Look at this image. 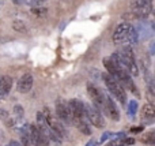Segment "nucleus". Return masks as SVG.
I'll list each match as a JSON object with an SVG mask.
<instances>
[{
  "label": "nucleus",
  "instance_id": "21",
  "mask_svg": "<svg viewBox=\"0 0 155 146\" xmlns=\"http://www.w3.org/2000/svg\"><path fill=\"white\" fill-rule=\"evenodd\" d=\"M0 117H3V119H7L8 115L7 112H5V109H0Z\"/></svg>",
  "mask_w": 155,
  "mask_h": 146
},
{
  "label": "nucleus",
  "instance_id": "12",
  "mask_svg": "<svg viewBox=\"0 0 155 146\" xmlns=\"http://www.w3.org/2000/svg\"><path fill=\"white\" fill-rule=\"evenodd\" d=\"M125 138L124 133H117L114 135V139H110L105 146H123V139Z\"/></svg>",
  "mask_w": 155,
  "mask_h": 146
},
{
  "label": "nucleus",
  "instance_id": "15",
  "mask_svg": "<svg viewBox=\"0 0 155 146\" xmlns=\"http://www.w3.org/2000/svg\"><path fill=\"white\" fill-rule=\"evenodd\" d=\"M136 111H137V101L136 100L129 101V104H128V116L129 117H135Z\"/></svg>",
  "mask_w": 155,
  "mask_h": 146
},
{
  "label": "nucleus",
  "instance_id": "4",
  "mask_svg": "<svg viewBox=\"0 0 155 146\" xmlns=\"http://www.w3.org/2000/svg\"><path fill=\"white\" fill-rule=\"evenodd\" d=\"M84 112H86V117L90 122V124H93L97 128H104L105 127V120L104 116L101 115V112L93 105H86L84 104Z\"/></svg>",
  "mask_w": 155,
  "mask_h": 146
},
{
  "label": "nucleus",
  "instance_id": "19",
  "mask_svg": "<svg viewBox=\"0 0 155 146\" xmlns=\"http://www.w3.org/2000/svg\"><path fill=\"white\" fill-rule=\"evenodd\" d=\"M134 144H135L134 138H124L123 139V146H129V145H134Z\"/></svg>",
  "mask_w": 155,
  "mask_h": 146
},
{
  "label": "nucleus",
  "instance_id": "23",
  "mask_svg": "<svg viewBox=\"0 0 155 146\" xmlns=\"http://www.w3.org/2000/svg\"><path fill=\"white\" fill-rule=\"evenodd\" d=\"M8 146H22L21 144H19V142H16V141H11L10 142V145Z\"/></svg>",
  "mask_w": 155,
  "mask_h": 146
},
{
  "label": "nucleus",
  "instance_id": "3",
  "mask_svg": "<svg viewBox=\"0 0 155 146\" xmlns=\"http://www.w3.org/2000/svg\"><path fill=\"white\" fill-rule=\"evenodd\" d=\"M56 115L60 122H63L64 124H72V114H71L70 105L63 98L56 101Z\"/></svg>",
  "mask_w": 155,
  "mask_h": 146
},
{
  "label": "nucleus",
  "instance_id": "16",
  "mask_svg": "<svg viewBox=\"0 0 155 146\" xmlns=\"http://www.w3.org/2000/svg\"><path fill=\"white\" fill-rule=\"evenodd\" d=\"M31 12H33V15H35V16H45L46 12H48V10L37 5V7H31Z\"/></svg>",
  "mask_w": 155,
  "mask_h": 146
},
{
  "label": "nucleus",
  "instance_id": "1",
  "mask_svg": "<svg viewBox=\"0 0 155 146\" xmlns=\"http://www.w3.org/2000/svg\"><path fill=\"white\" fill-rule=\"evenodd\" d=\"M139 36H137L136 27L131 25L129 22H123L114 30L113 34V42L116 45H131L137 42Z\"/></svg>",
  "mask_w": 155,
  "mask_h": 146
},
{
  "label": "nucleus",
  "instance_id": "18",
  "mask_svg": "<svg viewBox=\"0 0 155 146\" xmlns=\"http://www.w3.org/2000/svg\"><path fill=\"white\" fill-rule=\"evenodd\" d=\"M143 142H144V144L154 145L155 144V134H154V131H150V133H147V135L143 138Z\"/></svg>",
  "mask_w": 155,
  "mask_h": 146
},
{
  "label": "nucleus",
  "instance_id": "9",
  "mask_svg": "<svg viewBox=\"0 0 155 146\" xmlns=\"http://www.w3.org/2000/svg\"><path fill=\"white\" fill-rule=\"evenodd\" d=\"M12 87V79L11 76L4 75L0 76V96H7Z\"/></svg>",
  "mask_w": 155,
  "mask_h": 146
},
{
  "label": "nucleus",
  "instance_id": "5",
  "mask_svg": "<svg viewBox=\"0 0 155 146\" xmlns=\"http://www.w3.org/2000/svg\"><path fill=\"white\" fill-rule=\"evenodd\" d=\"M87 92H88V96H90L91 101H93V104L95 105V108L98 109V111L104 108L105 97H106V96L104 94V92H102L98 86H95L94 83H90V82L87 83Z\"/></svg>",
  "mask_w": 155,
  "mask_h": 146
},
{
  "label": "nucleus",
  "instance_id": "24",
  "mask_svg": "<svg viewBox=\"0 0 155 146\" xmlns=\"http://www.w3.org/2000/svg\"><path fill=\"white\" fill-rule=\"evenodd\" d=\"M7 146H8V145H7Z\"/></svg>",
  "mask_w": 155,
  "mask_h": 146
},
{
  "label": "nucleus",
  "instance_id": "17",
  "mask_svg": "<svg viewBox=\"0 0 155 146\" xmlns=\"http://www.w3.org/2000/svg\"><path fill=\"white\" fill-rule=\"evenodd\" d=\"M12 27H14V30H16V32H25V30H26V25H25V22L21 21V19L14 21L12 22Z\"/></svg>",
  "mask_w": 155,
  "mask_h": 146
},
{
  "label": "nucleus",
  "instance_id": "6",
  "mask_svg": "<svg viewBox=\"0 0 155 146\" xmlns=\"http://www.w3.org/2000/svg\"><path fill=\"white\" fill-rule=\"evenodd\" d=\"M71 109V114H72V120L78 119H86V112H84V104L80 100L72 98V100L68 103Z\"/></svg>",
  "mask_w": 155,
  "mask_h": 146
},
{
  "label": "nucleus",
  "instance_id": "14",
  "mask_svg": "<svg viewBox=\"0 0 155 146\" xmlns=\"http://www.w3.org/2000/svg\"><path fill=\"white\" fill-rule=\"evenodd\" d=\"M153 4V0H132L131 5L132 8H140V7H146V5H151Z\"/></svg>",
  "mask_w": 155,
  "mask_h": 146
},
{
  "label": "nucleus",
  "instance_id": "20",
  "mask_svg": "<svg viewBox=\"0 0 155 146\" xmlns=\"http://www.w3.org/2000/svg\"><path fill=\"white\" fill-rule=\"evenodd\" d=\"M113 137V134H110V133H105L104 135H102V138H101V144H104L105 141H106L107 138H112Z\"/></svg>",
  "mask_w": 155,
  "mask_h": 146
},
{
  "label": "nucleus",
  "instance_id": "22",
  "mask_svg": "<svg viewBox=\"0 0 155 146\" xmlns=\"http://www.w3.org/2000/svg\"><path fill=\"white\" fill-rule=\"evenodd\" d=\"M131 131L132 133H140V131H143V127L142 126H140V127H132Z\"/></svg>",
  "mask_w": 155,
  "mask_h": 146
},
{
  "label": "nucleus",
  "instance_id": "8",
  "mask_svg": "<svg viewBox=\"0 0 155 146\" xmlns=\"http://www.w3.org/2000/svg\"><path fill=\"white\" fill-rule=\"evenodd\" d=\"M33 87V75L31 74H25L19 78L16 89L19 93H29Z\"/></svg>",
  "mask_w": 155,
  "mask_h": 146
},
{
  "label": "nucleus",
  "instance_id": "7",
  "mask_svg": "<svg viewBox=\"0 0 155 146\" xmlns=\"http://www.w3.org/2000/svg\"><path fill=\"white\" fill-rule=\"evenodd\" d=\"M104 112L113 120V122H118L120 120V112H118L117 105L114 104V101L110 97H105V103H104Z\"/></svg>",
  "mask_w": 155,
  "mask_h": 146
},
{
  "label": "nucleus",
  "instance_id": "2",
  "mask_svg": "<svg viewBox=\"0 0 155 146\" xmlns=\"http://www.w3.org/2000/svg\"><path fill=\"white\" fill-rule=\"evenodd\" d=\"M102 79H104L107 90L112 93L113 97H114L116 100H118V103H121L123 105H125L127 104V93H125V90H124V87L121 86V85L118 83L112 75H109L107 73L102 74Z\"/></svg>",
  "mask_w": 155,
  "mask_h": 146
},
{
  "label": "nucleus",
  "instance_id": "10",
  "mask_svg": "<svg viewBox=\"0 0 155 146\" xmlns=\"http://www.w3.org/2000/svg\"><path fill=\"white\" fill-rule=\"evenodd\" d=\"M72 124L75 126L80 133H83L84 135H90L91 130H90V124H88L87 119H78V120H72Z\"/></svg>",
  "mask_w": 155,
  "mask_h": 146
},
{
  "label": "nucleus",
  "instance_id": "13",
  "mask_svg": "<svg viewBox=\"0 0 155 146\" xmlns=\"http://www.w3.org/2000/svg\"><path fill=\"white\" fill-rule=\"evenodd\" d=\"M25 116V111L21 105H15L14 107V119H15L16 123H22Z\"/></svg>",
  "mask_w": 155,
  "mask_h": 146
},
{
  "label": "nucleus",
  "instance_id": "11",
  "mask_svg": "<svg viewBox=\"0 0 155 146\" xmlns=\"http://www.w3.org/2000/svg\"><path fill=\"white\" fill-rule=\"evenodd\" d=\"M142 115H143V120H147V123L151 124L154 120V116H155V108L153 104H146V105L143 107Z\"/></svg>",
  "mask_w": 155,
  "mask_h": 146
}]
</instances>
